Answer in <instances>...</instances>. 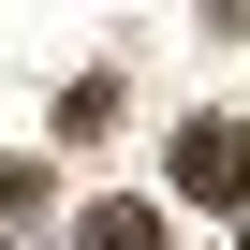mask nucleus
<instances>
[{"label": "nucleus", "mask_w": 250, "mask_h": 250, "mask_svg": "<svg viewBox=\"0 0 250 250\" xmlns=\"http://www.w3.org/2000/svg\"><path fill=\"white\" fill-rule=\"evenodd\" d=\"M177 191L191 206H250V118H191L177 133Z\"/></svg>", "instance_id": "nucleus-1"}, {"label": "nucleus", "mask_w": 250, "mask_h": 250, "mask_svg": "<svg viewBox=\"0 0 250 250\" xmlns=\"http://www.w3.org/2000/svg\"><path fill=\"white\" fill-rule=\"evenodd\" d=\"M74 250H162V206H133V191H103V206L74 221Z\"/></svg>", "instance_id": "nucleus-2"}, {"label": "nucleus", "mask_w": 250, "mask_h": 250, "mask_svg": "<svg viewBox=\"0 0 250 250\" xmlns=\"http://www.w3.org/2000/svg\"><path fill=\"white\" fill-rule=\"evenodd\" d=\"M44 221V162H0V235H30Z\"/></svg>", "instance_id": "nucleus-3"}, {"label": "nucleus", "mask_w": 250, "mask_h": 250, "mask_svg": "<svg viewBox=\"0 0 250 250\" xmlns=\"http://www.w3.org/2000/svg\"><path fill=\"white\" fill-rule=\"evenodd\" d=\"M206 30H221V44H250V0H206Z\"/></svg>", "instance_id": "nucleus-4"}, {"label": "nucleus", "mask_w": 250, "mask_h": 250, "mask_svg": "<svg viewBox=\"0 0 250 250\" xmlns=\"http://www.w3.org/2000/svg\"><path fill=\"white\" fill-rule=\"evenodd\" d=\"M235 250H250V206H235Z\"/></svg>", "instance_id": "nucleus-5"}]
</instances>
